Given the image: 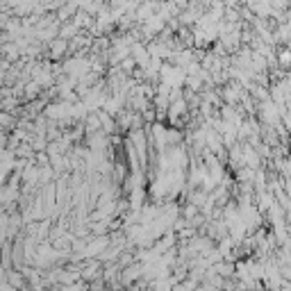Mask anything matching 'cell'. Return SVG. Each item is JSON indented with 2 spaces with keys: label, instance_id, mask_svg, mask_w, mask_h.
I'll list each match as a JSON object with an SVG mask.
<instances>
[{
  "label": "cell",
  "instance_id": "obj_1",
  "mask_svg": "<svg viewBox=\"0 0 291 291\" xmlns=\"http://www.w3.org/2000/svg\"><path fill=\"white\" fill-rule=\"evenodd\" d=\"M280 64L282 66H291V46L280 53Z\"/></svg>",
  "mask_w": 291,
  "mask_h": 291
},
{
  "label": "cell",
  "instance_id": "obj_2",
  "mask_svg": "<svg viewBox=\"0 0 291 291\" xmlns=\"http://www.w3.org/2000/svg\"><path fill=\"white\" fill-rule=\"evenodd\" d=\"M286 28L291 30V14H286Z\"/></svg>",
  "mask_w": 291,
  "mask_h": 291
}]
</instances>
